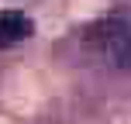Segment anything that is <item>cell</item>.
<instances>
[{
	"instance_id": "cell-1",
	"label": "cell",
	"mask_w": 131,
	"mask_h": 124,
	"mask_svg": "<svg viewBox=\"0 0 131 124\" xmlns=\"http://www.w3.org/2000/svg\"><path fill=\"white\" fill-rule=\"evenodd\" d=\"M86 41L97 45L114 65L131 69V28L124 21H100V24L86 28Z\"/></svg>"
},
{
	"instance_id": "cell-2",
	"label": "cell",
	"mask_w": 131,
	"mask_h": 124,
	"mask_svg": "<svg viewBox=\"0 0 131 124\" xmlns=\"http://www.w3.org/2000/svg\"><path fill=\"white\" fill-rule=\"evenodd\" d=\"M31 35H35L31 17H24V14H17V10H4L0 14V48L17 45V41L31 38Z\"/></svg>"
}]
</instances>
